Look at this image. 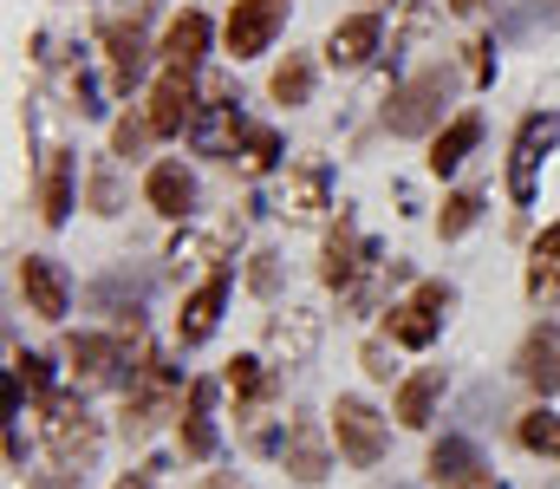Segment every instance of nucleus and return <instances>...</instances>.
I'll list each match as a JSON object with an SVG mask.
<instances>
[{"label": "nucleus", "mask_w": 560, "mask_h": 489, "mask_svg": "<svg viewBox=\"0 0 560 489\" xmlns=\"http://www.w3.org/2000/svg\"><path fill=\"white\" fill-rule=\"evenodd\" d=\"M39 431H46V451H52V464H72V470H92V457H98V418L85 411V398L79 392H46L39 398Z\"/></svg>", "instance_id": "obj_1"}, {"label": "nucleus", "mask_w": 560, "mask_h": 489, "mask_svg": "<svg viewBox=\"0 0 560 489\" xmlns=\"http://www.w3.org/2000/svg\"><path fill=\"white\" fill-rule=\"evenodd\" d=\"M456 98V72L436 59V66H423L418 79H405L398 92H392V105H385V125H392V138H430L436 125H443V105Z\"/></svg>", "instance_id": "obj_2"}, {"label": "nucleus", "mask_w": 560, "mask_h": 489, "mask_svg": "<svg viewBox=\"0 0 560 489\" xmlns=\"http://www.w3.org/2000/svg\"><path fill=\"white\" fill-rule=\"evenodd\" d=\"M170 411H183V372H176L163 352H143L138 379H131V398H125V438L143 444Z\"/></svg>", "instance_id": "obj_3"}, {"label": "nucleus", "mask_w": 560, "mask_h": 489, "mask_svg": "<svg viewBox=\"0 0 560 489\" xmlns=\"http://www.w3.org/2000/svg\"><path fill=\"white\" fill-rule=\"evenodd\" d=\"M66 359H72V379L79 385H131L138 379V326L131 333H79L72 346H66Z\"/></svg>", "instance_id": "obj_4"}, {"label": "nucleus", "mask_w": 560, "mask_h": 489, "mask_svg": "<svg viewBox=\"0 0 560 489\" xmlns=\"http://www.w3.org/2000/svg\"><path fill=\"white\" fill-rule=\"evenodd\" d=\"M332 438H339V457H346L352 470H378V464H385V444H392L385 418H378L365 398H339V405H332Z\"/></svg>", "instance_id": "obj_5"}, {"label": "nucleus", "mask_w": 560, "mask_h": 489, "mask_svg": "<svg viewBox=\"0 0 560 489\" xmlns=\"http://www.w3.org/2000/svg\"><path fill=\"white\" fill-rule=\"evenodd\" d=\"M560 144V118L555 112H535V118H522V131H515V151H509V196L528 209L535 202V189H541V163L548 151Z\"/></svg>", "instance_id": "obj_6"}, {"label": "nucleus", "mask_w": 560, "mask_h": 489, "mask_svg": "<svg viewBox=\"0 0 560 489\" xmlns=\"http://www.w3.org/2000/svg\"><path fill=\"white\" fill-rule=\"evenodd\" d=\"M189 144H196V158H235V144H248V118H242V98L229 85L209 92V105L189 125Z\"/></svg>", "instance_id": "obj_7"}, {"label": "nucleus", "mask_w": 560, "mask_h": 489, "mask_svg": "<svg viewBox=\"0 0 560 489\" xmlns=\"http://www.w3.org/2000/svg\"><path fill=\"white\" fill-rule=\"evenodd\" d=\"M450 281H418L411 288V301H398L392 307V339L398 346H411V352H423L436 333H443V314H450Z\"/></svg>", "instance_id": "obj_8"}, {"label": "nucleus", "mask_w": 560, "mask_h": 489, "mask_svg": "<svg viewBox=\"0 0 560 489\" xmlns=\"http://www.w3.org/2000/svg\"><path fill=\"white\" fill-rule=\"evenodd\" d=\"M287 7H293V0H235V7H229V26H222L229 53H235V59L268 53V46H275V33L287 26Z\"/></svg>", "instance_id": "obj_9"}, {"label": "nucleus", "mask_w": 560, "mask_h": 489, "mask_svg": "<svg viewBox=\"0 0 560 489\" xmlns=\"http://www.w3.org/2000/svg\"><path fill=\"white\" fill-rule=\"evenodd\" d=\"M150 131L156 138H176V131H189L196 125V72H176V66H163V79H156V92H150Z\"/></svg>", "instance_id": "obj_10"}, {"label": "nucleus", "mask_w": 560, "mask_h": 489, "mask_svg": "<svg viewBox=\"0 0 560 489\" xmlns=\"http://www.w3.org/2000/svg\"><path fill=\"white\" fill-rule=\"evenodd\" d=\"M20 294H26V307H33L39 321H66V314H72V281H66V268L46 261V255H20Z\"/></svg>", "instance_id": "obj_11"}, {"label": "nucleus", "mask_w": 560, "mask_h": 489, "mask_svg": "<svg viewBox=\"0 0 560 489\" xmlns=\"http://www.w3.org/2000/svg\"><path fill=\"white\" fill-rule=\"evenodd\" d=\"M372 255H378V242H365L352 222H339V229L326 235V261H319V281H326V288H339V294H352V288H359V275L372 268Z\"/></svg>", "instance_id": "obj_12"}, {"label": "nucleus", "mask_w": 560, "mask_h": 489, "mask_svg": "<svg viewBox=\"0 0 560 489\" xmlns=\"http://www.w3.org/2000/svg\"><path fill=\"white\" fill-rule=\"evenodd\" d=\"M143 13H150V0L131 7V20H112L105 26V53H112V85L118 92H131L143 79V66H150V46H143Z\"/></svg>", "instance_id": "obj_13"}, {"label": "nucleus", "mask_w": 560, "mask_h": 489, "mask_svg": "<svg viewBox=\"0 0 560 489\" xmlns=\"http://www.w3.org/2000/svg\"><path fill=\"white\" fill-rule=\"evenodd\" d=\"M430 477L443 489H502L495 484V470L482 464V451L469 444V438H436V451H430Z\"/></svg>", "instance_id": "obj_14"}, {"label": "nucleus", "mask_w": 560, "mask_h": 489, "mask_svg": "<svg viewBox=\"0 0 560 489\" xmlns=\"http://www.w3.org/2000/svg\"><path fill=\"white\" fill-rule=\"evenodd\" d=\"M515 379L528 385V392H541V398H555L560 392V326L541 321L528 339H522V352H515Z\"/></svg>", "instance_id": "obj_15"}, {"label": "nucleus", "mask_w": 560, "mask_h": 489, "mask_svg": "<svg viewBox=\"0 0 560 489\" xmlns=\"http://www.w3.org/2000/svg\"><path fill=\"white\" fill-rule=\"evenodd\" d=\"M222 307H229V268H215V275L183 301V314H176V339H183V346H209L215 326H222Z\"/></svg>", "instance_id": "obj_16"}, {"label": "nucleus", "mask_w": 560, "mask_h": 489, "mask_svg": "<svg viewBox=\"0 0 560 489\" xmlns=\"http://www.w3.org/2000/svg\"><path fill=\"white\" fill-rule=\"evenodd\" d=\"M176 431H183V457H215V379H196L189 392H183V418H176Z\"/></svg>", "instance_id": "obj_17"}, {"label": "nucleus", "mask_w": 560, "mask_h": 489, "mask_svg": "<svg viewBox=\"0 0 560 489\" xmlns=\"http://www.w3.org/2000/svg\"><path fill=\"white\" fill-rule=\"evenodd\" d=\"M280 464H287L293 484H326L332 457H326V438H319L313 418H293V424H287V438H280Z\"/></svg>", "instance_id": "obj_18"}, {"label": "nucleus", "mask_w": 560, "mask_h": 489, "mask_svg": "<svg viewBox=\"0 0 560 489\" xmlns=\"http://www.w3.org/2000/svg\"><path fill=\"white\" fill-rule=\"evenodd\" d=\"M143 196H150V209H156V216H170V222H189V209H196V176H189L183 163H150V176H143Z\"/></svg>", "instance_id": "obj_19"}, {"label": "nucleus", "mask_w": 560, "mask_h": 489, "mask_svg": "<svg viewBox=\"0 0 560 489\" xmlns=\"http://www.w3.org/2000/svg\"><path fill=\"white\" fill-rule=\"evenodd\" d=\"M378 39H385V20L365 7V13H352V20H339V26H332L326 59H332V66H365V59L378 53Z\"/></svg>", "instance_id": "obj_20"}, {"label": "nucleus", "mask_w": 560, "mask_h": 489, "mask_svg": "<svg viewBox=\"0 0 560 489\" xmlns=\"http://www.w3.org/2000/svg\"><path fill=\"white\" fill-rule=\"evenodd\" d=\"M156 53H163V66L196 72V66H202V53H209V13H196V7H189V13H176Z\"/></svg>", "instance_id": "obj_21"}, {"label": "nucleus", "mask_w": 560, "mask_h": 489, "mask_svg": "<svg viewBox=\"0 0 560 489\" xmlns=\"http://www.w3.org/2000/svg\"><path fill=\"white\" fill-rule=\"evenodd\" d=\"M143 294H150V281H143L138 268H131V261H125V268H112V275H105V281H98V288H92V307H98V314H112V321H125V314H131V321H138Z\"/></svg>", "instance_id": "obj_22"}, {"label": "nucleus", "mask_w": 560, "mask_h": 489, "mask_svg": "<svg viewBox=\"0 0 560 489\" xmlns=\"http://www.w3.org/2000/svg\"><path fill=\"white\" fill-rule=\"evenodd\" d=\"M436 398H443V365H423V372H411V379L398 385V424L423 431V424L436 418Z\"/></svg>", "instance_id": "obj_23"}, {"label": "nucleus", "mask_w": 560, "mask_h": 489, "mask_svg": "<svg viewBox=\"0 0 560 489\" xmlns=\"http://www.w3.org/2000/svg\"><path fill=\"white\" fill-rule=\"evenodd\" d=\"M39 216L52 229L72 216V151H46V163H39Z\"/></svg>", "instance_id": "obj_24"}, {"label": "nucleus", "mask_w": 560, "mask_h": 489, "mask_svg": "<svg viewBox=\"0 0 560 489\" xmlns=\"http://www.w3.org/2000/svg\"><path fill=\"white\" fill-rule=\"evenodd\" d=\"M528 301L535 307H560V222L535 242V255H528Z\"/></svg>", "instance_id": "obj_25"}, {"label": "nucleus", "mask_w": 560, "mask_h": 489, "mask_svg": "<svg viewBox=\"0 0 560 489\" xmlns=\"http://www.w3.org/2000/svg\"><path fill=\"white\" fill-rule=\"evenodd\" d=\"M476 138H482V118H476V112L450 118V125L436 131V144H430V170H436V176H450L456 163H463L469 151H476Z\"/></svg>", "instance_id": "obj_26"}, {"label": "nucleus", "mask_w": 560, "mask_h": 489, "mask_svg": "<svg viewBox=\"0 0 560 489\" xmlns=\"http://www.w3.org/2000/svg\"><path fill=\"white\" fill-rule=\"evenodd\" d=\"M222 385H229L242 405H268L275 385H280V372L268 365V359H248V352H242V359H229V379H222Z\"/></svg>", "instance_id": "obj_27"}, {"label": "nucleus", "mask_w": 560, "mask_h": 489, "mask_svg": "<svg viewBox=\"0 0 560 489\" xmlns=\"http://www.w3.org/2000/svg\"><path fill=\"white\" fill-rule=\"evenodd\" d=\"M326 189H332V176L313 163V170H300V183H293V196H287V222H319V209H326Z\"/></svg>", "instance_id": "obj_28"}, {"label": "nucleus", "mask_w": 560, "mask_h": 489, "mask_svg": "<svg viewBox=\"0 0 560 489\" xmlns=\"http://www.w3.org/2000/svg\"><path fill=\"white\" fill-rule=\"evenodd\" d=\"M85 202H92V216H118V209H125L118 158H92V176H85Z\"/></svg>", "instance_id": "obj_29"}, {"label": "nucleus", "mask_w": 560, "mask_h": 489, "mask_svg": "<svg viewBox=\"0 0 560 489\" xmlns=\"http://www.w3.org/2000/svg\"><path fill=\"white\" fill-rule=\"evenodd\" d=\"M268 92H275L280 105H306L313 98V59L306 53H287L275 66V79H268Z\"/></svg>", "instance_id": "obj_30"}, {"label": "nucleus", "mask_w": 560, "mask_h": 489, "mask_svg": "<svg viewBox=\"0 0 560 489\" xmlns=\"http://www.w3.org/2000/svg\"><path fill=\"white\" fill-rule=\"evenodd\" d=\"M515 431H522V444H528L535 457H555V464H560V418L548 411V405L522 411V424H515Z\"/></svg>", "instance_id": "obj_31"}, {"label": "nucleus", "mask_w": 560, "mask_h": 489, "mask_svg": "<svg viewBox=\"0 0 560 489\" xmlns=\"http://www.w3.org/2000/svg\"><path fill=\"white\" fill-rule=\"evenodd\" d=\"M268 339H275L280 352H287V365H300L306 352H313V339H319V326L306 321V314H287V321L268 326Z\"/></svg>", "instance_id": "obj_32"}, {"label": "nucleus", "mask_w": 560, "mask_h": 489, "mask_svg": "<svg viewBox=\"0 0 560 489\" xmlns=\"http://www.w3.org/2000/svg\"><path fill=\"white\" fill-rule=\"evenodd\" d=\"M476 216H482V196H476V189H456V196L443 202V216H436V235H443V242H456V235H469V229H476Z\"/></svg>", "instance_id": "obj_33"}, {"label": "nucleus", "mask_w": 560, "mask_h": 489, "mask_svg": "<svg viewBox=\"0 0 560 489\" xmlns=\"http://www.w3.org/2000/svg\"><path fill=\"white\" fill-rule=\"evenodd\" d=\"M150 138H156V131H150V118H118V131H112V151H118V158H138Z\"/></svg>", "instance_id": "obj_34"}, {"label": "nucleus", "mask_w": 560, "mask_h": 489, "mask_svg": "<svg viewBox=\"0 0 560 489\" xmlns=\"http://www.w3.org/2000/svg\"><path fill=\"white\" fill-rule=\"evenodd\" d=\"M242 163H248V170H275V163H280V138H275V131H248Z\"/></svg>", "instance_id": "obj_35"}, {"label": "nucleus", "mask_w": 560, "mask_h": 489, "mask_svg": "<svg viewBox=\"0 0 560 489\" xmlns=\"http://www.w3.org/2000/svg\"><path fill=\"white\" fill-rule=\"evenodd\" d=\"M13 372H20V379L39 392V398L52 392V365H46V352H20V359H13Z\"/></svg>", "instance_id": "obj_36"}, {"label": "nucleus", "mask_w": 560, "mask_h": 489, "mask_svg": "<svg viewBox=\"0 0 560 489\" xmlns=\"http://www.w3.org/2000/svg\"><path fill=\"white\" fill-rule=\"evenodd\" d=\"M469 72H476V85L495 79V39H476V46H469Z\"/></svg>", "instance_id": "obj_37"}, {"label": "nucleus", "mask_w": 560, "mask_h": 489, "mask_svg": "<svg viewBox=\"0 0 560 489\" xmlns=\"http://www.w3.org/2000/svg\"><path fill=\"white\" fill-rule=\"evenodd\" d=\"M248 281H255V294H275V288H280V268H275V255H268V248L255 255V268H248Z\"/></svg>", "instance_id": "obj_38"}, {"label": "nucleus", "mask_w": 560, "mask_h": 489, "mask_svg": "<svg viewBox=\"0 0 560 489\" xmlns=\"http://www.w3.org/2000/svg\"><path fill=\"white\" fill-rule=\"evenodd\" d=\"M365 372H372V379H392V346H385V339L365 346Z\"/></svg>", "instance_id": "obj_39"}, {"label": "nucleus", "mask_w": 560, "mask_h": 489, "mask_svg": "<svg viewBox=\"0 0 560 489\" xmlns=\"http://www.w3.org/2000/svg\"><path fill=\"white\" fill-rule=\"evenodd\" d=\"M7 464H13V470L26 464V438H20V424H7Z\"/></svg>", "instance_id": "obj_40"}, {"label": "nucleus", "mask_w": 560, "mask_h": 489, "mask_svg": "<svg viewBox=\"0 0 560 489\" xmlns=\"http://www.w3.org/2000/svg\"><path fill=\"white\" fill-rule=\"evenodd\" d=\"M196 489H248V484H242V477H202Z\"/></svg>", "instance_id": "obj_41"}, {"label": "nucleus", "mask_w": 560, "mask_h": 489, "mask_svg": "<svg viewBox=\"0 0 560 489\" xmlns=\"http://www.w3.org/2000/svg\"><path fill=\"white\" fill-rule=\"evenodd\" d=\"M112 489H150V477H118Z\"/></svg>", "instance_id": "obj_42"}, {"label": "nucleus", "mask_w": 560, "mask_h": 489, "mask_svg": "<svg viewBox=\"0 0 560 489\" xmlns=\"http://www.w3.org/2000/svg\"><path fill=\"white\" fill-rule=\"evenodd\" d=\"M450 7H456V13H476V7H489V0H450Z\"/></svg>", "instance_id": "obj_43"}, {"label": "nucleus", "mask_w": 560, "mask_h": 489, "mask_svg": "<svg viewBox=\"0 0 560 489\" xmlns=\"http://www.w3.org/2000/svg\"><path fill=\"white\" fill-rule=\"evenodd\" d=\"M365 7H372V13H378V7H392V0H365Z\"/></svg>", "instance_id": "obj_44"}, {"label": "nucleus", "mask_w": 560, "mask_h": 489, "mask_svg": "<svg viewBox=\"0 0 560 489\" xmlns=\"http://www.w3.org/2000/svg\"><path fill=\"white\" fill-rule=\"evenodd\" d=\"M392 489H405V484H392Z\"/></svg>", "instance_id": "obj_45"}]
</instances>
